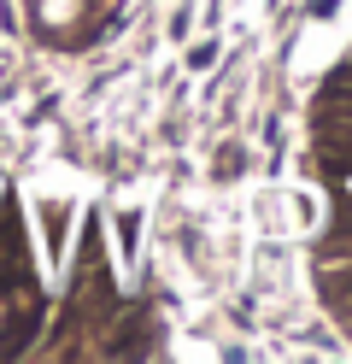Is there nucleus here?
Masks as SVG:
<instances>
[{
  "mask_svg": "<svg viewBox=\"0 0 352 364\" xmlns=\"http://www.w3.org/2000/svg\"><path fill=\"white\" fill-rule=\"evenodd\" d=\"M329 300H341V306H352V277H335V282H329Z\"/></svg>",
  "mask_w": 352,
  "mask_h": 364,
  "instance_id": "obj_1",
  "label": "nucleus"
},
{
  "mask_svg": "<svg viewBox=\"0 0 352 364\" xmlns=\"http://www.w3.org/2000/svg\"><path fill=\"white\" fill-rule=\"evenodd\" d=\"M241 165H247L241 153H223V159H218V176H235V171H241Z\"/></svg>",
  "mask_w": 352,
  "mask_h": 364,
  "instance_id": "obj_3",
  "label": "nucleus"
},
{
  "mask_svg": "<svg viewBox=\"0 0 352 364\" xmlns=\"http://www.w3.org/2000/svg\"><path fill=\"white\" fill-rule=\"evenodd\" d=\"M211 59H218V48H211V41H206V48H194V53H188V65H194V71H206Z\"/></svg>",
  "mask_w": 352,
  "mask_h": 364,
  "instance_id": "obj_2",
  "label": "nucleus"
},
{
  "mask_svg": "<svg viewBox=\"0 0 352 364\" xmlns=\"http://www.w3.org/2000/svg\"><path fill=\"white\" fill-rule=\"evenodd\" d=\"M335 6H341V0H311V18H329Z\"/></svg>",
  "mask_w": 352,
  "mask_h": 364,
  "instance_id": "obj_4",
  "label": "nucleus"
}]
</instances>
